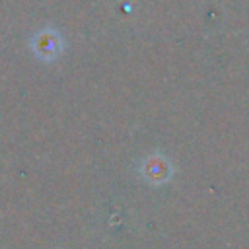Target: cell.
Returning <instances> with one entry per match:
<instances>
[{
    "mask_svg": "<svg viewBox=\"0 0 249 249\" xmlns=\"http://www.w3.org/2000/svg\"><path fill=\"white\" fill-rule=\"evenodd\" d=\"M140 173H142V177L148 183H152V185H163L173 175V165L169 163V160L163 154H152V156H148V158L142 160Z\"/></svg>",
    "mask_w": 249,
    "mask_h": 249,
    "instance_id": "obj_1",
    "label": "cell"
}]
</instances>
